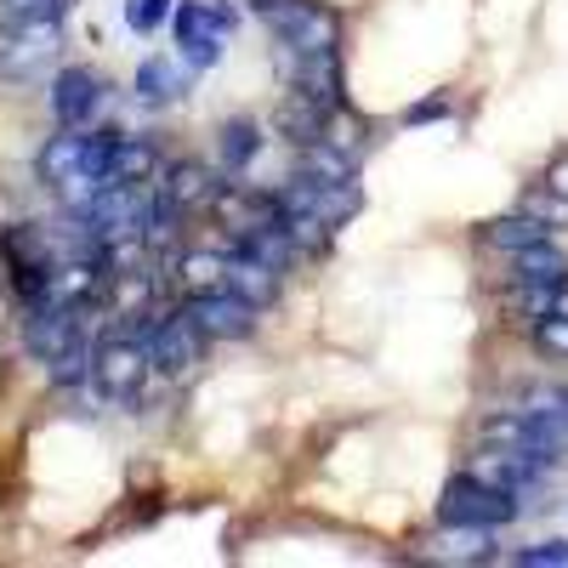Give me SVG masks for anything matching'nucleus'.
I'll return each instance as SVG.
<instances>
[{
	"label": "nucleus",
	"instance_id": "nucleus-35",
	"mask_svg": "<svg viewBox=\"0 0 568 568\" xmlns=\"http://www.w3.org/2000/svg\"><path fill=\"white\" fill-rule=\"evenodd\" d=\"M540 182L551 187V194H562V200H568V149L546 160V176H540Z\"/></svg>",
	"mask_w": 568,
	"mask_h": 568
},
{
	"label": "nucleus",
	"instance_id": "nucleus-31",
	"mask_svg": "<svg viewBox=\"0 0 568 568\" xmlns=\"http://www.w3.org/2000/svg\"><path fill=\"white\" fill-rule=\"evenodd\" d=\"M535 353H546V358H557V364H568V318L562 313H551V318H540L535 329Z\"/></svg>",
	"mask_w": 568,
	"mask_h": 568
},
{
	"label": "nucleus",
	"instance_id": "nucleus-10",
	"mask_svg": "<svg viewBox=\"0 0 568 568\" xmlns=\"http://www.w3.org/2000/svg\"><path fill=\"white\" fill-rule=\"evenodd\" d=\"M182 313L194 318L211 342H251V336H256V307H251L245 296H233L227 284H222V291L182 296Z\"/></svg>",
	"mask_w": 568,
	"mask_h": 568
},
{
	"label": "nucleus",
	"instance_id": "nucleus-37",
	"mask_svg": "<svg viewBox=\"0 0 568 568\" xmlns=\"http://www.w3.org/2000/svg\"><path fill=\"white\" fill-rule=\"evenodd\" d=\"M251 7H262V0H251Z\"/></svg>",
	"mask_w": 568,
	"mask_h": 568
},
{
	"label": "nucleus",
	"instance_id": "nucleus-24",
	"mask_svg": "<svg viewBox=\"0 0 568 568\" xmlns=\"http://www.w3.org/2000/svg\"><path fill=\"white\" fill-rule=\"evenodd\" d=\"M165 171V160H160V149L149 136H125L120 131V142H114V160H109V182H154Z\"/></svg>",
	"mask_w": 568,
	"mask_h": 568
},
{
	"label": "nucleus",
	"instance_id": "nucleus-19",
	"mask_svg": "<svg viewBox=\"0 0 568 568\" xmlns=\"http://www.w3.org/2000/svg\"><path fill=\"white\" fill-rule=\"evenodd\" d=\"M171 284L182 296H200V291H222L227 284V251H205V245H187L171 256Z\"/></svg>",
	"mask_w": 568,
	"mask_h": 568
},
{
	"label": "nucleus",
	"instance_id": "nucleus-23",
	"mask_svg": "<svg viewBox=\"0 0 568 568\" xmlns=\"http://www.w3.org/2000/svg\"><path fill=\"white\" fill-rule=\"evenodd\" d=\"M511 409H524L535 426H540V433L568 455V387H529L524 398H517Z\"/></svg>",
	"mask_w": 568,
	"mask_h": 568
},
{
	"label": "nucleus",
	"instance_id": "nucleus-5",
	"mask_svg": "<svg viewBox=\"0 0 568 568\" xmlns=\"http://www.w3.org/2000/svg\"><path fill=\"white\" fill-rule=\"evenodd\" d=\"M154 375V358H149V342L131 336V329H114V336L98 342V364H91V387H98L103 398H120L131 404L142 387H149Z\"/></svg>",
	"mask_w": 568,
	"mask_h": 568
},
{
	"label": "nucleus",
	"instance_id": "nucleus-21",
	"mask_svg": "<svg viewBox=\"0 0 568 568\" xmlns=\"http://www.w3.org/2000/svg\"><path fill=\"white\" fill-rule=\"evenodd\" d=\"M506 278L511 284H568V251L557 240L524 245V251L506 256Z\"/></svg>",
	"mask_w": 568,
	"mask_h": 568
},
{
	"label": "nucleus",
	"instance_id": "nucleus-29",
	"mask_svg": "<svg viewBox=\"0 0 568 568\" xmlns=\"http://www.w3.org/2000/svg\"><path fill=\"white\" fill-rule=\"evenodd\" d=\"M74 0H0V23H40V18H63Z\"/></svg>",
	"mask_w": 568,
	"mask_h": 568
},
{
	"label": "nucleus",
	"instance_id": "nucleus-2",
	"mask_svg": "<svg viewBox=\"0 0 568 568\" xmlns=\"http://www.w3.org/2000/svg\"><path fill=\"white\" fill-rule=\"evenodd\" d=\"M278 211H307V216H318L329 233H342L358 211H364V187H358V176H342V182H324V176H307V171H291L278 187Z\"/></svg>",
	"mask_w": 568,
	"mask_h": 568
},
{
	"label": "nucleus",
	"instance_id": "nucleus-22",
	"mask_svg": "<svg viewBox=\"0 0 568 568\" xmlns=\"http://www.w3.org/2000/svg\"><path fill=\"white\" fill-rule=\"evenodd\" d=\"M262 120H251V114H233V120H222V131H216V160H222V171L227 176H245L251 165H256V154H262Z\"/></svg>",
	"mask_w": 568,
	"mask_h": 568
},
{
	"label": "nucleus",
	"instance_id": "nucleus-1",
	"mask_svg": "<svg viewBox=\"0 0 568 568\" xmlns=\"http://www.w3.org/2000/svg\"><path fill=\"white\" fill-rule=\"evenodd\" d=\"M233 29H240V7H227V0H176V12H171L176 58L194 69V74H205V69L222 63Z\"/></svg>",
	"mask_w": 568,
	"mask_h": 568
},
{
	"label": "nucleus",
	"instance_id": "nucleus-4",
	"mask_svg": "<svg viewBox=\"0 0 568 568\" xmlns=\"http://www.w3.org/2000/svg\"><path fill=\"white\" fill-rule=\"evenodd\" d=\"M63 52V18H40V23H0V80L29 85Z\"/></svg>",
	"mask_w": 568,
	"mask_h": 568
},
{
	"label": "nucleus",
	"instance_id": "nucleus-28",
	"mask_svg": "<svg viewBox=\"0 0 568 568\" xmlns=\"http://www.w3.org/2000/svg\"><path fill=\"white\" fill-rule=\"evenodd\" d=\"M296 165L291 171H307V176H324V182H342V176H358V160H347L342 149H329V142H307V149H291Z\"/></svg>",
	"mask_w": 568,
	"mask_h": 568
},
{
	"label": "nucleus",
	"instance_id": "nucleus-26",
	"mask_svg": "<svg viewBox=\"0 0 568 568\" xmlns=\"http://www.w3.org/2000/svg\"><path fill=\"white\" fill-rule=\"evenodd\" d=\"M240 251L262 256V262H267V267H278V273H291V267L302 262V251H296V240H291V227H284V211H278V222H267V227L245 233Z\"/></svg>",
	"mask_w": 568,
	"mask_h": 568
},
{
	"label": "nucleus",
	"instance_id": "nucleus-3",
	"mask_svg": "<svg viewBox=\"0 0 568 568\" xmlns=\"http://www.w3.org/2000/svg\"><path fill=\"white\" fill-rule=\"evenodd\" d=\"M273 29V40L296 52H342V12L324 0H262L256 7Z\"/></svg>",
	"mask_w": 568,
	"mask_h": 568
},
{
	"label": "nucleus",
	"instance_id": "nucleus-7",
	"mask_svg": "<svg viewBox=\"0 0 568 568\" xmlns=\"http://www.w3.org/2000/svg\"><path fill=\"white\" fill-rule=\"evenodd\" d=\"M149 358H154V369L160 375H187V369H200L205 364V347H211V336L187 318L182 307L176 313H154L149 318Z\"/></svg>",
	"mask_w": 568,
	"mask_h": 568
},
{
	"label": "nucleus",
	"instance_id": "nucleus-32",
	"mask_svg": "<svg viewBox=\"0 0 568 568\" xmlns=\"http://www.w3.org/2000/svg\"><path fill=\"white\" fill-rule=\"evenodd\" d=\"M171 12H176V0H125V23L136 34H154L160 23H171Z\"/></svg>",
	"mask_w": 568,
	"mask_h": 568
},
{
	"label": "nucleus",
	"instance_id": "nucleus-14",
	"mask_svg": "<svg viewBox=\"0 0 568 568\" xmlns=\"http://www.w3.org/2000/svg\"><path fill=\"white\" fill-rule=\"evenodd\" d=\"M438 529H444L438 540H426V546H420L426 562H471V568L500 562L495 529H471V524H438Z\"/></svg>",
	"mask_w": 568,
	"mask_h": 568
},
{
	"label": "nucleus",
	"instance_id": "nucleus-25",
	"mask_svg": "<svg viewBox=\"0 0 568 568\" xmlns=\"http://www.w3.org/2000/svg\"><path fill=\"white\" fill-rule=\"evenodd\" d=\"M324 142H329V149H342L347 160H358V165H364L369 142H375V125H369L353 103H342V109H329V120H324Z\"/></svg>",
	"mask_w": 568,
	"mask_h": 568
},
{
	"label": "nucleus",
	"instance_id": "nucleus-13",
	"mask_svg": "<svg viewBox=\"0 0 568 568\" xmlns=\"http://www.w3.org/2000/svg\"><path fill=\"white\" fill-rule=\"evenodd\" d=\"M211 216L233 233V245H240L245 233L278 222V194H256V187H245L240 176H227V182H222V194H216V205H211Z\"/></svg>",
	"mask_w": 568,
	"mask_h": 568
},
{
	"label": "nucleus",
	"instance_id": "nucleus-20",
	"mask_svg": "<svg viewBox=\"0 0 568 568\" xmlns=\"http://www.w3.org/2000/svg\"><path fill=\"white\" fill-rule=\"evenodd\" d=\"M540 240H557L551 222L529 216V211H511V216H495L478 227V245L495 251V256H511V251H524V245H540Z\"/></svg>",
	"mask_w": 568,
	"mask_h": 568
},
{
	"label": "nucleus",
	"instance_id": "nucleus-12",
	"mask_svg": "<svg viewBox=\"0 0 568 568\" xmlns=\"http://www.w3.org/2000/svg\"><path fill=\"white\" fill-rule=\"evenodd\" d=\"M85 307H58V302H29L23 313V347L40 358V364H52L63 347H74L85 329H80Z\"/></svg>",
	"mask_w": 568,
	"mask_h": 568
},
{
	"label": "nucleus",
	"instance_id": "nucleus-30",
	"mask_svg": "<svg viewBox=\"0 0 568 568\" xmlns=\"http://www.w3.org/2000/svg\"><path fill=\"white\" fill-rule=\"evenodd\" d=\"M517 211H529V216H540V222H551V227H568V200H562V194H551L546 182H535Z\"/></svg>",
	"mask_w": 568,
	"mask_h": 568
},
{
	"label": "nucleus",
	"instance_id": "nucleus-11",
	"mask_svg": "<svg viewBox=\"0 0 568 568\" xmlns=\"http://www.w3.org/2000/svg\"><path fill=\"white\" fill-rule=\"evenodd\" d=\"M222 182H227V171H211V165H200V160H171V165L154 176L160 200H165V205H176L182 216L211 211V205H216V194H222Z\"/></svg>",
	"mask_w": 568,
	"mask_h": 568
},
{
	"label": "nucleus",
	"instance_id": "nucleus-16",
	"mask_svg": "<svg viewBox=\"0 0 568 568\" xmlns=\"http://www.w3.org/2000/svg\"><path fill=\"white\" fill-rule=\"evenodd\" d=\"M227 291H233V296H245L256 313H267V307L278 302V291H284V273L267 267L262 256H251V251L233 245V251H227Z\"/></svg>",
	"mask_w": 568,
	"mask_h": 568
},
{
	"label": "nucleus",
	"instance_id": "nucleus-15",
	"mask_svg": "<svg viewBox=\"0 0 568 568\" xmlns=\"http://www.w3.org/2000/svg\"><path fill=\"white\" fill-rule=\"evenodd\" d=\"M187 69L182 58H165V52H154V58H142L136 63V80H131V98L142 103V109H171L182 91H187Z\"/></svg>",
	"mask_w": 568,
	"mask_h": 568
},
{
	"label": "nucleus",
	"instance_id": "nucleus-9",
	"mask_svg": "<svg viewBox=\"0 0 568 568\" xmlns=\"http://www.w3.org/2000/svg\"><path fill=\"white\" fill-rule=\"evenodd\" d=\"M460 471H466V478H478V484H489V489H500V495H511V500H529L546 484L540 466H529L517 449H500V444H478L466 455Z\"/></svg>",
	"mask_w": 568,
	"mask_h": 568
},
{
	"label": "nucleus",
	"instance_id": "nucleus-17",
	"mask_svg": "<svg viewBox=\"0 0 568 568\" xmlns=\"http://www.w3.org/2000/svg\"><path fill=\"white\" fill-rule=\"evenodd\" d=\"M324 120H329V109L313 103L307 91H296V85L278 91V103H273V131L291 142V149H307V142H318V136H324Z\"/></svg>",
	"mask_w": 568,
	"mask_h": 568
},
{
	"label": "nucleus",
	"instance_id": "nucleus-18",
	"mask_svg": "<svg viewBox=\"0 0 568 568\" xmlns=\"http://www.w3.org/2000/svg\"><path fill=\"white\" fill-rule=\"evenodd\" d=\"M85 149H91V131H80V125H58L52 136H45V149L34 154V176H40L45 187L69 182L74 171H85Z\"/></svg>",
	"mask_w": 568,
	"mask_h": 568
},
{
	"label": "nucleus",
	"instance_id": "nucleus-34",
	"mask_svg": "<svg viewBox=\"0 0 568 568\" xmlns=\"http://www.w3.org/2000/svg\"><path fill=\"white\" fill-rule=\"evenodd\" d=\"M433 120H449V98L438 91V98H426V103H409L404 109V125H433Z\"/></svg>",
	"mask_w": 568,
	"mask_h": 568
},
{
	"label": "nucleus",
	"instance_id": "nucleus-36",
	"mask_svg": "<svg viewBox=\"0 0 568 568\" xmlns=\"http://www.w3.org/2000/svg\"><path fill=\"white\" fill-rule=\"evenodd\" d=\"M557 313L568 318V284H557Z\"/></svg>",
	"mask_w": 568,
	"mask_h": 568
},
{
	"label": "nucleus",
	"instance_id": "nucleus-8",
	"mask_svg": "<svg viewBox=\"0 0 568 568\" xmlns=\"http://www.w3.org/2000/svg\"><path fill=\"white\" fill-rule=\"evenodd\" d=\"M45 103H52V120H58V125L91 131V125L103 120V109H109V80H103L98 69H85V63H69V69L52 74Z\"/></svg>",
	"mask_w": 568,
	"mask_h": 568
},
{
	"label": "nucleus",
	"instance_id": "nucleus-27",
	"mask_svg": "<svg viewBox=\"0 0 568 568\" xmlns=\"http://www.w3.org/2000/svg\"><path fill=\"white\" fill-rule=\"evenodd\" d=\"M91 364H98V342L80 336L74 347H63L52 364H45V382L58 393H74V387H91Z\"/></svg>",
	"mask_w": 568,
	"mask_h": 568
},
{
	"label": "nucleus",
	"instance_id": "nucleus-33",
	"mask_svg": "<svg viewBox=\"0 0 568 568\" xmlns=\"http://www.w3.org/2000/svg\"><path fill=\"white\" fill-rule=\"evenodd\" d=\"M517 568H568V540H540V546H517Z\"/></svg>",
	"mask_w": 568,
	"mask_h": 568
},
{
	"label": "nucleus",
	"instance_id": "nucleus-6",
	"mask_svg": "<svg viewBox=\"0 0 568 568\" xmlns=\"http://www.w3.org/2000/svg\"><path fill=\"white\" fill-rule=\"evenodd\" d=\"M438 524H471V529H506L517 511H524V500H511V495H500V489H489V484H478V478H449L444 484V495H438Z\"/></svg>",
	"mask_w": 568,
	"mask_h": 568
}]
</instances>
